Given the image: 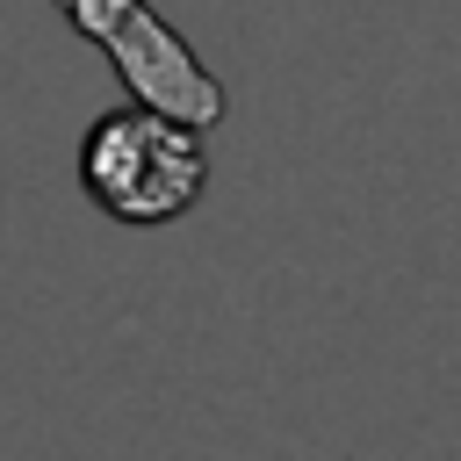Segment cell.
<instances>
[{
  "label": "cell",
  "instance_id": "obj_2",
  "mask_svg": "<svg viewBox=\"0 0 461 461\" xmlns=\"http://www.w3.org/2000/svg\"><path fill=\"white\" fill-rule=\"evenodd\" d=\"M58 14L108 50L115 79L137 94V108H158L187 130H216L230 115V94L223 79L187 50V36L173 22L151 14V0H58Z\"/></svg>",
  "mask_w": 461,
  "mask_h": 461
},
{
  "label": "cell",
  "instance_id": "obj_1",
  "mask_svg": "<svg viewBox=\"0 0 461 461\" xmlns=\"http://www.w3.org/2000/svg\"><path fill=\"white\" fill-rule=\"evenodd\" d=\"M79 187L101 216L115 223H173L202 202L209 187V151L202 130L158 115V108H108L86 137H79Z\"/></svg>",
  "mask_w": 461,
  "mask_h": 461
}]
</instances>
